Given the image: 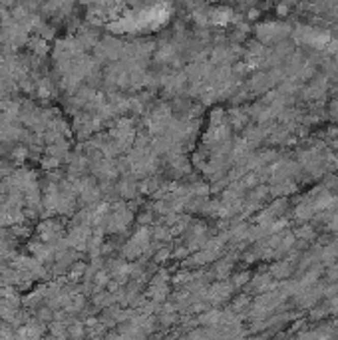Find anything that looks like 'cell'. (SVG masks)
<instances>
[{"label":"cell","instance_id":"cell-1","mask_svg":"<svg viewBox=\"0 0 338 340\" xmlns=\"http://www.w3.org/2000/svg\"><path fill=\"white\" fill-rule=\"evenodd\" d=\"M294 271V265L289 261V259H283V261H274L272 265H270V276H274V279H289Z\"/></svg>","mask_w":338,"mask_h":340},{"label":"cell","instance_id":"cell-2","mask_svg":"<svg viewBox=\"0 0 338 340\" xmlns=\"http://www.w3.org/2000/svg\"><path fill=\"white\" fill-rule=\"evenodd\" d=\"M293 233L296 239H304V241H309V243H313V241L316 239V231L311 225L298 227V229H294Z\"/></svg>","mask_w":338,"mask_h":340},{"label":"cell","instance_id":"cell-3","mask_svg":"<svg viewBox=\"0 0 338 340\" xmlns=\"http://www.w3.org/2000/svg\"><path fill=\"white\" fill-rule=\"evenodd\" d=\"M249 281H251V272L249 271H243V272H237V274H233V287H237V289H243L245 285H249Z\"/></svg>","mask_w":338,"mask_h":340},{"label":"cell","instance_id":"cell-4","mask_svg":"<svg viewBox=\"0 0 338 340\" xmlns=\"http://www.w3.org/2000/svg\"><path fill=\"white\" fill-rule=\"evenodd\" d=\"M276 14H279V16H287V14H289V4H287V2L276 4Z\"/></svg>","mask_w":338,"mask_h":340},{"label":"cell","instance_id":"cell-5","mask_svg":"<svg viewBox=\"0 0 338 340\" xmlns=\"http://www.w3.org/2000/svg\"><path fill=\"white\" fill-rule=\"evenodd\" d=\"M247 16H249V20H257V18H259V10H257V8H251L247 12Z\"/></svg>","mask_w":338,"mask_h":340}]
</instances>
